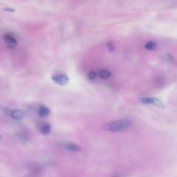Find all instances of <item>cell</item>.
Wrapping results in <instances>:
<instances>
[{
    "label": "cell",
    "mask_w": 177,
    "mask_h": 177,
    "mask_svg": "<svg viewBox=\"0 0 177 177\" xmlns=\"http://www.w3.org/2000/svg\"><path fill=\"white\" fill-rule=\"evenodd\" d=\"M51 111L50 109L45 106H41L38 109V113L39 116L43 118L47 117L50 115Z\"/></svg>",
    "instance_id": "cell-4"
},
{
    "label": "cell",
    "mask_w": 177,
    "mask_h": 177,
    "mask_svg": "<svg viewBox=\"0 0 177 177\" xmlns=\"http://www.w3.org/2000/svg\"><path fill=\"white\" fill-rule=\"evenodd\" d=\"M53 81L59 85L65 86L68 84L69 79V77L64 74H59L52 77Z\"/></svg>",
    "instance_id": "cell-2"
},
{
    "label": "cell",
    "mask_w": 177,
    "mask_h": 177,
    "mask_svg": "<svg viewBox=\"0 0 177 177\" xmlns=\"http://www.w3.org/2000/svg\"><path fill=\"white\" fill-rule=\"evenodd\" d=\"M107 46L109 48V50L110 52H111L115 50V47L113 46V44L111 42H109L107 44Z\"/></svg>",
    "instance_id": "cell-14"
},
{
    "label": "cell",
    "mask_w": 177,
    "mask_h": 177,
    "mask_svg": "<svg viewBox=\"0 0 177 177\" xmlns=\"http://www.w3.org/2000/svg\"><path fill=\"white\" fill-rule=\"evenodd\" d=\"M131 124V121L129 119H121L105 123L101 125V128L105 131L118 132L126 129Z\"/></svg>",
    "instance_id": "cell-1"
},
{
    "label": "cell",
    "mask_w": 177,
    "mask_h": 177,
    "mask_svg": "<svg viewBox=\"0 0 177 177\" xmlns=\"http://www.w3.org/2000/svg\"><path fill=\"white\" fill-rule=\"evenodd\" d=\"M114 177H117V176H114Z\"/></svg>",
    "instance_id": "cell-18"
},
{
    "label": "cell",
    "mask_w": 177,
    "mask_h": 177,
    "mask_svg": "<svg viewBox=\"0 0 177 177\" xmlns=\"http://www.w3.org/2000/svg\"><path fill=\"white\" fill-rule=\"evenodd\" d=\"M4 39L6 46L9 49H14L17 46V41L11 35L8 34L5 35L4 37Z\"/></svg>",
    "instance_id": "cell-3"
},
{
    "label": "cell",
    "mask_w": 177,
    "mask_h": 177,
    "mask_svg": "<svg viewBox=\"0 0 177 177\" xmlns=\"http://www.w3.org/2000/svg\"><path fill=\"white\" fill-rule=\"evenodd\" d=\"M165 59L166 60L168 61H171L172 60V58L171 55H170V54H166L165 57Z\"/></svg>",
    "instance_id": "cell-15"
},
{
    "label": "cell",
    "mask_w": 177,
    "mask_h": 177,
    "mask_svg": "<svg viewBox=\"0 0 177 177\" xmlns=\"http://www.w3.org/2000/svg\"><path fill=\"white\" fill-rule=\"evenodd\" d=\"M11 117L16 120H23L25 118V114L24 111L20 110L12 111Z\"/></svg>",
    "instance_id": "cell-5"
},
{
    "label": "cell",
    "mask_w": 177,
    "mask_h": 177,
    "mask_svg": "<svg viewBox=\"0 0 177 177\" xmlns=\"http://www.w3.org/2000/svg\"><path fill=\"white\" fill-rule=\"evenodd\" d=\"M96 74L94 71H91L89 73L88 77L90 79L94 80L96 78Z\"/></svg>",
    "instance_id": "cell-13"
},
{
    "label": "cell",
    "mask_w": 177,
    "mask_h": 177,
    "mask_svg": "<svg viewBox=\"0 0 177 177\" xmlns=\"http://www.w3.org/2000/svg\"><path fill=\"white\" fill-rule=\"evenodd\" d=\"M4 10L5 11H7V12H14L15 11V9L11 8H9V7H6L4 9Z\"/></svg>",
    "instance_id": "cell-16"
},
{
    "label": "cell",
    "mask_w": 177,
    "mask_h": 177,
    "mask_svg": "<svg viewBox=\"0 0 177 177\" xmlns=\"http://www.w3.org/2000/svg\"><path fill=\"white\" fill-rule=\"evenodd\" d=\"M99 75L103 79H107L111 76V73L107 70H102L99 72Z\"/></svg>",
    "instance_id": "cell-9"
},
{
    "label": "cell",
    "mask_w": 177,
    "mask_h": 177,
    "mask_svg": "<svg viewBox=\"0 0 177 177\" xmlns=\"http://www.w3.org/2000/svg\"><path fill=\"white\" fill-rule=\"evenodd\" d=\"M145 47L148 50H153L156 47V44L153 41H149L146 44Z\"/></svg>",
    "instance_id": "cell-11"
},
{
    "label": "cell",
    "mask_w": 177,
    "mask_h": 177,
    "mask_svg": "<svg viewBox=\"0 0 177 177\" xmlns=\"http://www.w3.org/2000/svg\"><path fill=\"white\" fill-rule=\"evenodd\" d=\"M65 147L66 150L72 152H79L81 150V147L78 145L72 143L66 144Z\"/></svg>",
    "instance_id": "cell-6"
},
{
    "label": "cell",
    "mask_w": 177,
    "mask_h": 177,
    "mask_svg": "<svg viewBox=\"0 0 177 177\" xmlns=\"http://www.w3.org/2000/svg\"><path fill=\"white\" fill-rule=\"evenodd\" d=\"M3 138V136L2 135H0V141H1Z\"/></svg>",
    "instance_id": "cell-17"
},
{
    "label": "cell",
    "mask_w": 177,
    "mask_h": 177,
    "mask_svg": "<svg viewBox=\"0 0 177 177\" xmlns=\"http://www.w3.org/2000/svg\"><path fill=\"white\" fill-rule=\"evenodd\" d=\"M152 104L160 109H164L165 108V106L163 103L159 99L155 97H153Z\"/></svg>",
    "instance_id": "cell-8"
},
{
    "label": "cell",
    "mask_w": 177,
    "mask_h": 177,
    "mask_svg": "<svg viewBox=\"0 0 177 177\" xmlns=\"http://www.w3.org/2000/svg\"><path fill=\"white\" fill-rule=\"evenodd\" d=\"M139 101L143 104H152L153 97H141L139 99Z\"/></svg>",
    "instance_id": "cell-10"
},
{
    "label": "cell",
    "mask_w": 177,
    "mask_h": 177,
    "mask_svg": "<svg viewBox=\"0 0 177 177\" xmlns=\"http://www.w3.org/2000/svg\"><path fill=\"white\" fill-rule=\"evenodd\" d=\"M40 130L42 134L44 135H47L50 133L51 127L49 124H44L41 125Z\"/></svg>",
    "instance_id": "cell-7"
},
{
    "label": "cell",
    "mask_w": 177,
    "mask_h": 177,
    "mask_svg": "<svg viewBox=\"0 0 177 177\" xmlns=\"http://www.w3.org/2000/svg\"><path fill=\"white\" fill-rule=\"evenodd\" d=\"M1 109L2 111L4 112V113L11 117L12 111L7 108L3 107H2Z\"/></svg>",
    "instance_id": "cell-12"
}]
</instances>
